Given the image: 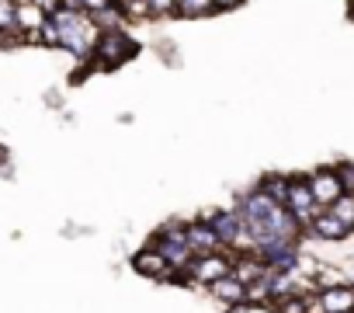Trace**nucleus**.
I'll return each instance as SVG.
<instances>
[{
  "label": "nucleus",
  "instance_id": "obj_6",
  "mask_svg": "<svg viewBox=\"0 0 354 313\" xmlns=\"http://www.w3.org/2000/svg\"><path fill=\"white\" fill-rule=\"evenodd\" d=\"M306 181H309V192H313V199H316L319 209H330L344 195V185L337 178V168H316L313 175H306Z\"/></svg>",
  "mask_w": 354,
  "mask_h": 313
},
{
  "label": "nucleus",
  "instance_id": "obj_9",
  "mask_svg": "<svg viewBox=\"0 0 354 313\" xmlns=\"http://www.w3.org/2000/svg\"><path fill=\"white\" fill-rule=\"evenodd\" d=\"M302 233H306V237H313V240H323V244H340V240H347V237H351V230H347L340 220H333L326 209H323V213H316V216H313V223H309Z\"/></svg>",
  "mask_w": 354,
  "mask_h": 313
},
{
  "label": "nucleus",
  "instance_id": "obj_3",
  "mask_svg": "<svg viewBox=\"0 0 354 313\" xmlns=\"http://www.w3.org/2000/svg\"><path fill=\"white\" fill-rule=\"evenodd\" d=\"M233 271V254L230 251H216V254H198V258H192V265L185 268V278H188V285H212V282H219V278H226Z\"/></svg>",
  "mask_w": 354,
  "mask_h": 313
},
{
  "label": "nucleus",
  "instance_id": "obj_10",
  "mask_svg": "<svg viewBox=\"0 0 354 313\" xmlns=\"http://www.w3.org/2000/svg\"><path fill=\"white\" fill-rule=\"evenodd\" d=\"M323 313H354V285L340 282V285H326L316 292Z\"/></svg>",
  "mask_w": 354,
  "mask_h": 313
},
{
  "label": "nucleus",
  "instance_id": "obj_14",
  "mask_svg": "<svg viewBox=\"0 0 354 313\" xmlns=\"http://www.w3.org/2000/svg\"><path fill=\"white\" fill-rule=\"evenodd\" d=\"M91 21L97 25V32H118V28H125V25H129L118 4H111V8H104V11L91 15Z\"/></svg>",
  "mask_w": 354,
  "mask_h": 313
},
{
  "label": "nucleus",
  "instance_id": "obj_13",
  "mask_svg": "<svg viewBox=\"0 0 354 313\" xmlns=\"http://www.w3.org/2000/svg\"><path fill=\"white\" fill-rule=\"evenodd\" d=\"M288 181H292V175H268V178L257 181V188H261L268 199H274L278 206H285V199H288Z\"/></svg>",
  "mask_w": 354,
  "mask_h": 313
},
{
  "label": "nucleus",
  "instance_id": "obj_12",
  "mask_svg": "<svg viewBox=\"0 0 354 313\" xmlns=\"http://www.w3.org/2000/svg\"><path fill=\"white\" fill-rule=\"evenodd\" d=\"M209 292H212L223 306H247V285H243V282H236L233 275H226V278L212 282V285H209Z\"/></svg>",
  "mask_w": 354,
  "mask_h": 313
},
{
  "label": "nucleus",
  "instance_id": "obj_19",
  "mask_svg": "<svg viewBox=\"0 0 354 313\" xmlns=\"http://www.w3.org/2000/svg\"><path fill=\"white\" fill-rule=\"evenodd\" d=\"M149 18H170L177 11V0H146Z\"/></svg>",
  "mask_w": 354,
  "mask_h": 313
},
{
  "label": "nucleus",
  "instance_id": "obj_7",
  "mask_svg": "<svg viewBox=\"0 0 354 313\" xmlns=\"http://www.w3.org/2000/svg\"><path fill=\"white\" fill-rule=\"evenodd\" d=\"M46 21H49V15H46L39 4H18V8H15V25H18L25 46L42 42V28H46Z\"/></svg>",
  "mask_w": 354,
  "mask_h": 313
},
{
  "label": "nucleus",
  "instance_id": "obj_8",
  "mask_svg": "<svg viewBox=\"0 0 354 313\" xmlns=\"http://www.w3.org/2000/svg\"><path fill=\"white\" fill-rule=\"evenodd\" d=\"M185 233H188V247H192L195 258H198V254H216V251H223V244H219V237H216V230H212V223H209L205 216H202V220H188Z\"/></svg>",
  "mask_w": 354,
  "mask_h": 313
},
{
  "label": "nucleus",
  "instance_id": "obj_17",
  "mask_svg": "<svg viewBox=\"0 0 354 313\" xmlns=\"http://www.w3.org/2000/svg\"><path fill=\"white\" fill-rule=\"evenodd\" d=\"M268 310L271 313H306L309 310V296H281V299H271Z\"/></svg>",
  "mask_w": 354,
  "mask_h": 313
},
{
  "label": "nucleus",
  "instance_id": "obj_5",
  "mask_svg": "<svg viewBox=\"0 0 354 313\" xmlns=\"http://www.w3.org/2000/svg\"><path fill=\"white\" fill-rule=\"evenodd\" d=\"M132 271L142 278H153V282H177V271L167 265V258L153 244H146L132 254Z\"/></svg>",
  "mask_w": 354,
  "mask_h": 313
},
{
  "label": "nucleus",
  "instance_id": "obj_2",
  "mask_svg": "<svg viewBox=\"0 0 354 313\" xmlns=\"http://www.w3.org/2000/svg\"><path fill=\"white\" fill-rule=\"evenodd\" d=\"M132 56H136V39H132L125 28H118V32H101V39H97L94 56H91V63H87V66L115 70V66L129 63Z\"/></svg>",
  "mask_w": 354,
  "mask_h": 313
},
{
  "label": "nucleus",
  "instance_id": "obj_25",
  "mask_svg": "<svg viewBox=\"0 0 354 313\" xmlns=\"http://www.w3.org/2000/svg\"><path fill=\"white\" fill-rule=\"evenodd\" d=\"M351 4H354V0H351Z\"/></svg>",
  "mask_w": 354,
  "mask_h": 313
},
{
  "label": "nucleus",
  "instance_id": "obj_24",
  "mask_svg": "<svg viewBox=\"0 0 354 313\" xmlns=\"http://www.w3.org/2000/svg\"><path fill=\"white\" fill-rule=\"evenodd\" d=\"M351 233H354V226H351Z\"/></svg>",
  "mask_w": 354,
  "mask_h": 313
},
{
  "label": "nucleus",
  "instance_id": "obj_18",
  "mask_svg": "<svg viewBox=\"0 0 354 313\" xmlns=\"http://www.w3.org/2000/svg\"><path fill=\"white\" fill-rule=\"evenodd\" d=\"M118 8H122L125 21H146V18H149L146 0H118Z\"/></svg>",
  "mask_w": 354,
  "mask_h": 313
},
{
  "label": "nucleus",
  "instance_id": "obj_21",
  "mask_svg": "<svg viewBox=\"0 0 354 313\" xmlns=\"http://www.w3.org/2000/svg\"><path fill=\"white\" fill-rule=\"evenodd\" d=\"M240 4H243V0H212V11L223 15V11H236Z\"/></svg>",
  "mask_w": 354,
  "mask_h": 313
},
{
  "label": "nucleus",
  "instance_id": "obj_20",
  "mask_svg": "<svg viewBox=\"0 0 354 313\" xmlns=\"http://www.w3.org/2000/svg\"><path fill=\"white\" fill-rule=\"evenodd\" d=\"M337 178H340L344 192L354 195V164H337Z\"/></svg>",
  "mask_w": 354,
  "mask_h": 313
},
{
  "label": "nucleus",
  "instance_id": "obj_4",
  "mask_svg": "<svg viewBox=\"0 0 354 313\" xmlns=\"http://www.w3.org/2000/svg\"><path fill=\"white\" fill-rule=\"evenodd\" d=\"M285 209L292 213V220H295L302 230L313 223V216H316V213H323V209L316 206L313 192H309V181H306V175H292V181H288V199H285Z\"/></svg>",
  "mask_w": 354,
  "mask_h": 313
},
{
  "label": "nucleus",
  "instance_id": "obj_11",
  "mask_svg": "<svg viewBox=\"0 0 354 313\" xmlns=\"http://www.w3.org/2000/svg\"><path fill=\"white\" fill-rule=\"evenodd\" d=\"M264 271H268V265L257 258V254H233V278L236 282H243V285H254L257 278H264Z\"/></svg>",
  "mask_w": 354,
  "mask_h": 313
},
{
  "label": "nucleus",
  "instance_id": "obj_1",
  "mask_svg": "<svg viewBox=\"0 0 354 313\" xmlns=\"http://www.w3.org/2000/svg\"><path fill=\"white\" fill-rule=\"evenodd\" d=\"M49 21H53L56 32H59V49H66V53H73L77 60L91 63L94 46H97V39H101V32H97V25L91 21V15H84V11H77V8H63V11H56Z\"/></svg>",
  "mask_w": 354,
  "mask_h": 313
},
{
  "label": "nucleus",
  "instance_id": "obj_16",
  "mask_svg": "<svg viewBox=\"0 0 354 313\" xmlns=\"http://www.w3.org/2000/svg\"><path fill=\"white\" fill-rule=\"evenodd\" d=\"M326 213H330L333 220H340V223L351 230V226H354V195H347V192H344V195H340V199L326 209Z\"/></svg>",
  "mask_w": 354,
  "mask_h": 313
},
{
  "label": "nucleus",
  "instance_id": "obj_22",
  "mask_svg": "<svg viewBox=\"0 0 354 313\" xmlns=\"http://www.w3.org/2000/svg\"><path fill=\"white\" fill-rule=\"evenodd\" d=\"M39 8H42V11L53 18L56 11H63V0H39Z\"/></svg>",
  "mask_w": 354,
  "mask_h": 313
},
{
  "label": "nucleus",
  "instance_id": "obj_23",
  "mask_svg": "<svg viewBox=\"0 0 354 313\" xmlns=\"http://www.w3.org/2000/svg\"><path fill=\"white\" fill-rule=\"evenodd\" d=\"M15 4H39V0H15Z\"/></svg>",
  "mask_w": 354,
  "mask_h": 313
},
{
  "label": "nucleus",
  "instance_id": "obj_15",
  "mask_svg": "<svg viewBox=\"0 0 354 313\" xmlns=\"http://www.w3.org/2000/svg\"><path fill=\"white\" fill-rule=\"evenodd\" d=\"M174 15H181V18H209L216 11H212V0H177Z\"/></svg>",
  "mask_w": 354,
  "mask_h": 313
}]
</instances>
